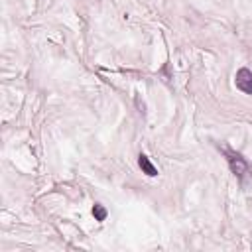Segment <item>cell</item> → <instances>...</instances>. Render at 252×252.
<instances>
[{"label":"cell","instance_id":"277c9868","mask_svg":"<svg viewBox=\"0 0 252 252\" xmlns=\"http://www.w3.org/2000/svg\"><path fill=\"white\" fill-rule=\"evenodd\" d=\"M106 209L100 205V203H94V207H93V217H94V220H98V222H102L104 219H106Z\"/></svg>","mask_w":252,"mask_h":252},{"label":"cell","instance_id":"3957f363","mask_svg":"<svg viewBox=\"0 0 252 252\" xmlns=\"http://www.w3.org/2000/svg\"><path fill=\"white\" fill-rule=\"evenodd\" d=\"M138 163H140V167H142V171H144L146 175H150V177H156V175H158V167L150 161V158H148L146 154H140V156H138Z\"/></svg>","mask_w":252,"mask_h":252},{"label":"cell","instance_id":"7a4b0ae2","mask_svg":"<svg viewBox=\"0 0 252 252\" xmlns=\"http://www.w3.org/2000/svg\"><path fill=\"white\" fill-rule=\"evenodd\" d=\"M234 85H236L242 93L252 94V71L246 69V67L238 69V71H236V77H234Z\"/></svg>","mask_w":252,"mask_h":252},{"label":"cell","instance_id":"6da1fadb","mask_svg":"<svg viewBox=\"0 0 252 252\" xmlns=\"http://www.w3.org/2000/svg\"><path fill=\"white\" fill-rule=\"evenodd\" d=\"M222 152H224V156H226V161H228L230 171H232L238 179H244V175L250 173V163H248L238 152H232V150H228V148H222Z\"/></svg>","mask_w":252,"mask_h":252}]
</instances>
